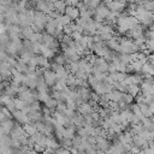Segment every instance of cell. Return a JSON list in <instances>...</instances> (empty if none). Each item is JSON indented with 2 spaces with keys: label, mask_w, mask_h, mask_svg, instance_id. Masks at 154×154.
Listing matches in <instances>:
<instances>
[{
  "label": "cell",
  "mask_w": 154,
  "mask_h": 154,
  "mask_svg": "<svg viewBox=\"0 0 154 154\" xmlns=\"http://www.w3.org/2000/svg\"><path fill=\"white\" fill-rule=\"evenodd\" d=\"M109 13V10L108 7L105 5V2H101V5L95 10V13H94V20L97 22V23H103L106 17L108 16Z\"/></svg>",
  "instance_id": "obj_1"
},
{
  "label": "cell",
  "mask_w": 154,
  "mask_h": 154,
  "mask_svg": "<svg viewBox=\"0 0 154 154\" xmlns=\"http://www.w3.org/2000/svg\"><path fill=\"white\" fill-rule=\"evenodd\" d=\"M16 120L13 119H5L1 120V125H0V132L1 135H10L12 132V130L16 126Z\"/></svg>",
  "instance_id": "obj_2"
},
{
  "label": "cell",
  "mask_w": 154,
  "mask_h": 154,
  "mask_svg": "<svg viewBox=\"0 0 154 154\" xmlns=\"http://www.w3.org/2000/svg\"><path fill=\"white\" fill-rule=\"evenodd\" d=\"M93 89L99 95H107V94H109L113 90V85L108 84L107 82H99Z\"/></svg>",
  "instance_id": "obj_3"
},
{
  "label": "cell",
  "mask_w": 154,
  "mask_h": 154,
  "mask_svg": "<svg viewBox=\"0 0 154 154\" xmlns=\"http://www.w3.org/2000/svg\"><path fill=\"white\" fill-rule=\"evenodd\" d=\"M105 5L108 7V10L111 12H117V13H122L124 12V7L126 6L125 2H120V1H106Z\"/></svg>",
  "instance_id": "obj_4"
},
{
  "label": "cell",
  "mask_w": 154,
  "mask_h": 154,
  "mask_svg": "<svg viewBox=\"0 0 154 154\" xmlns=\"http://www.w3.org/2000/svg\"><path fill=\"white\" fill-rule=\"evenodd\" d=\"M43 78H45V81H46V83H47L48 87H54V84H55L57 81H58L57 73L53 72L51 69L45 71V73H43Z\"/></svg>",
  "instance_id": "obj_5"
},
{
  "label": "cell",
  "mask_w": 154,
  "mask_h": 154,
  "mask_svg": "<svg viewBox=\"0 0 154 154\" xmlns=\"http://www.w3.org/2000/svg\"><path fill=\"white\" fill-rule=\"evenodd\" d=\"M77 112L79 114H82L83 117H87V116H91L96 111H95V108L90 103H81L78 106V108H77Z\"/></svg>",
  "instance_id": "obj_6"
},
{
  "label": "cell",
  "mask_w": 154,
  "mask_h": 154,
  "mask_svg": "<svg viewBox=\"0 0 154 154\" xmlns=\"http://www.w3.org/2000/svg\"><path fill=\"white\" fill-rule=\"evenodd\" d=\"M143 79L141 77L140 73H131V75H128L126 79L123 82L125 85H131V84H135V85H138L140 83H142Z\"/></svg>",
  "instance_id": "obj_7"
},
{
  "label": "cell",
  "mask_w": 154,
  "mask_h": 154,
  "mask_svg": "<svg viewBox=\"0 0 154 154\" xmlns=\"http://www.w3.org/2000/svg\"><path fill=\"white\" fill-rule=\"evenodd\" d=\"M97 71L100 72H107L108 71V67H109V63L105 59V58H97L96 63L93 65Z\"/></svg>",
  "instance_id": "obj_8"
},
{
  "label": "cell",
  "mask_w": 154,
  "mask_h": 154,
  "mask_svg": "<svg viewBox=\"0 0 154 154\" xmlns=\"http://www.w3.org/2000/svg\"><path fill=\"white\" fill-rule=\"evenodd\" d=\"M13 119L16 120V123H18V124H23V125L31 123L30 119H29V117H28L25 113H23L22 111H16V112L13 113Z\"/></svg>",
  "instance_id": "obj_9"
},
{
  "label": "cell",
  "mask_w": 154,
  "mask_h": 154,
  "mask_svg": "<svg viewBox=\"0 0 154 154\" xmlns=\"http://www.w3.org/2000/svg\"><path fill=\"white\" fill-rule=\"evenodd\" d=\"M95 137H96V148H97V150L107 152L111 147L109 141L107 138H102V137H97V136H95Z\"/></svg>",
  "instance_id": "obj_10"
},
{
  "label": "cell",
  "mask_w": 154,
  "mask_h": 154,
  "mask_svg": "<svg viewBox=\"0 0 154 154\" xmlns=\"http://www.w3.org/2000/svg\"><path fill=\"white\" fill-rule=\"evenodd\" d=\"M119 38L118 36H113V38H111L109 41H107V46L111 51L113 52H119L120 51V43H119Z\"/></svg>",
  "instance_id": "obj_11"
},
{
  "label": "cell",
  "mask_w": 154,
  "mask_h": 154,
  "mask_svg": "<svg viewBox=\"0 0 154 154\" xmlns=\"http://www.w3.org/2000/svg\"><path fill=\"white\" fill-rule=\"evenodd\" d=\"M65 14L69 16L71 19H78L81 13H79V10L77 7H72V6H67L66 7V11H65Z\"/></svg>",
  "instance_id": "obj_12"
},
{
  "label": "cell",
  "mask_w": 154,
  "mask_h": 154,
  "mask_svg": "<svg viewBox=\"0 0 154 154\" xmlns=\"http://www.w3.org/2000/svg\"><path fill=\"white\" fill-rule=\"evenodd\" d=\"M107 96H108V99H109L111 102H117V103H119V102L122 101V99H123V93H120V91L113 89L109 94H107Z\"/></svg>",
  "instance_id": "obj_13"
},
{
  "label": "cell",
  "mask_w": 154,
  "mask_h": 154,
  "mask_svg": "<svg viewBox=\"0 0 154 154\" xmlns=\"http://www.w3.org/2000/svg\"><path fill=\"white\" fill-rule=\"evenodd\" d=\"M76 135H77V126H76V125L70 126V128H65V131H64V138L72 140Z\"/></svg>",
  "instance_id": "obj_14"
},
{
  "label": "cell",
  "mask_w": 154,
  "mask_h": 154,
  "mask_svg": "<svg viewBox=\"0 0 154 154\" xmlns=\"http://www.w3.org/2000/svg\"><path fill=\"white\" fill-rule=\"evenodd\" d=\"M23 129H24L25 134H26L29 137H31L32 135H35V134L37 132L36 125H35L34 123H29V124H25V125H23Z\"/></svg>",
  "instance_id": "obj_15"
},
{
  "label": "cell",
  "mask_w": 154,
  "mask_h": 154,
  "mask_svg": "<svg viewBox=\"0 0 154 154\" xmlns=\"http://www.w3.org/2000/svg\"><path fill=\"white\" fill-rule=\"evenodd\" d=\"M54 4V10L58 11L60 14H65V11H66V1H53Z\"/></svg>",
  "instance_id": "obj_16"
},
{
  "label": "cell",
  "mask_w": 154,
  "mask_h": 154,
  "mask_svg": "<svg viewBox=\"0 0 154 154\" xmlns=\"http://www.w3.org/2000/svg\"><path fill=\"white\" fill-rule=\"evenodd\" d=\"M141 93H142V90H141V87H138V85H135V84L128 85V94H130L132 97H137V96H138Z\"/></svg>",
  "instance_id": "obj_17"
},
{
  "label": "cell",
  "mask_w": 154,
  "mask_h": 154,
  "mask_svg": "<svg viewBox=\"0 0 154 154\" xmlns=\"http://www.w3.org/2000/svg\"><path fill=\"white\" fill-rule=\"evenodd\" d=\"M55 20H57L58 24L61 25V26H66V25H69V24L71 23V18H70L69 16H66V14H59V17H58Z\"/></svg>",
  "instance_id": "obj_18"
},
{
  "label": "cell",
  "mask_w": 154,
  "mask_h": 154,
  "mask_svg": "<svg viewBox=\"0 0 154 154\" xmlns=\"http://www.w3.org/2000/svg\"><path fill=\"white\" fill-rule=\"evenodd\" d=\"M140 108H141V112H142V114H143L144 117L152 118V116H154L153 112H152V109H150V106H149V105H147V103H141V105H140Z\"/></svg>",
  "instance_id": "obj_19"
},
{
  "label": "cell",
  "mask_w": 154,
  "mask_h": 154,
  "mask_svg": "<svg viewBox=\"0 0 154 154\" xmlns=\"http://www.w3.org/2000/svg\"><path fill=\"white\" fill-rule=\"evenodd\" d=\"M37 58H38V66H40V67H42V69H45V70H49L51 64H49L48 59H47V58H45V57H43V55H41V54H38V55H37Z\"/></svg>",
  "instance_id": "obj_20"
},
{
  "label": "cell",
  "mask_w": 154,
  "mask_h": 154,
  "mask_svg": "<svg viewBox=\"0 0 154 154\" xmlns=\"http://www.w3.org/2000/svg\"><path fill=\"white\" fill-rule=\"evenodd\" d=\"M34 34H35V31L32 30L31 26H28V28L22 29V37H23L24 40H30Z\"/></svg>",
  "instance_id": "obj_21"
},
{
  "label": "cell",
  "mask_w": 154,
  "mask_h": 154,
  "mask_svg": "<svg viewBox=\"0 0 154 154\" xmlns=\"http://www.w3.org/2000/svg\"><path fill=\"white\" fill-rule=\"evenodd\" d=\"M54 63H57L58 65H64V66H65V64H69V61H67L66 57L64 55V53L55 54V57H54Z\"/></svg>",
  "instance_id": "obj_22"
},
{
  "label": "cell",
  "mask_w": 154,
  "mask_h": 154,
  "mask_svg": "<svg viewBox=\"0 0 154 154\" xmlns=\"http://www.w3.org/2000/svg\"><path fill=\"white\" fill-rule=\"evenodd\" d=\"M41 55H43L45 58L49 59V58H52V57H55V52L52 51V49L48 48V47L42 46V48H41Z\"/></svg>",
  "instance_id": "obj_23"
},
{
  "label": "cell",
  "mask_w": 154,
  "mask_h": 154,
  "mask_svg": "<svg viewBox=\"0 0 154 154\" xmlns=\"http://www.w3.org/2000/svg\"><path fill=\"white\" fill-rule=\"evenodd\" d=\"M118 59L120 63L125 64V65H130L132 61H131V55L130 54H124V53H119L118 55Z\"/></svg>",
  "instance_id": "obj_24"
},
{
  "label": "cell",
  "mask_w": 154,
  "mask_h": 154,
  "mask_svg": "<svg viewBox=\"0 0 154 154\" xmlns=\"http://www.w3.org/2000/svg\"><path fill=\"white\" fill-rule=\"evenodd\" d=\"M113 89H116V90H118V91H120L123 94L128 93V85H125L124 83H120V82H116L113 84Z\"/></svg>",
  "instance_id": "obj_25"
},
{
  "label": "cell",
  "mask_w": 154,
  "mask_h": 154,
  "mask_svg": "<svg viewBox=\"0 0 154 154\" xmlns=\"http://www.w3.org/2000/svg\"><path fill=\"white\" fill-rule=\"evenodd\" d=\"M43 136H45V134H42V132H36L35 135H32L31 137H30V142L32 143V144H36V143H40L41 141H42V138H43Z\"/></svg>",
  "instance_id": "obj_26"
},
{
  "label": "cell",
  "mask_w": 154,
  "mask_h": 154,
  "mask_svg": "<svg viewBox=\"0 0 154 154\" xmlns=\"http://www.w3.org/2000/svg\"><path fill=\"white\" fill-rule=\"evenodd\" d=\"M60 146H61V148L67 149V150H71V149L73 148L72 140H67V138H63V140L60 141Z\"/></svg>",
  "instance_id": "obj_27"
},
{
  "label": "cell",
  "mask_w": 154,
  "mask_h": 154,
  "mask_svg": "<svg viewBox=\"0 0 154 154\" xmlns=\"http://www.w3.org/2000/svg\"><path fill=\"white\" fill-rule=\"evenodd\" d=\"M130 65H131V67H132V71H134L135 73H140V72H142V69H143V64H141L140 61H135V63H131Z\"/></svg>",
  "instance_id": "obj_28"
},
{
  "label": "cell",
  "mask_w": 154,
  "mask_h": 154,
  "mask_svg": "<svg viewBox=\"0 0 154 154\" xmlns=\"http://www.w3.org/2000/svg\"><path fill=\"white\" fill-rule=\"evenodd\" d=\"M140 5H141L146 11H148V12H153V13H154V2L144 1V2H141Z\"/></svg>",
  "instance_id": "obj_29"
},
{
  "label": "cell",
  "mask_w": 154,
  "mask_h": 154,
  "mask_svg": "<svg viewBox=\"0 0 154 154\" xmlns=\"http://www.w3.org/2000/svg\"><path fill=\"white\" fill-rule=\"evenodd\" d=\"M82 143H83V138H82L81 136L76 135V136L72 138V144H73V148L78 149V148L82 146Z\"/></svg>",
  "instance_id": "obj_30"
},
{
  "label": "cell",
  "mask_w": 154,
  "mask_h": 154,
  "mask_svg": "<svg viewBox=\"0 0 154 154\" xmlns=\"http://www.w3.org/2000/svg\"><path fill=\"white\" fill-rule=\"evenodd\" d=\"M32 149H34V150H35L37 154H41V153H45V150L47 149V147L40 142V143H36V144H34Z\"/></svg>",
  "instance_id": "obj_31"
},
{
  "label": "cell",
  "mask_w": 154,
  "mask_h": 154,
  "mask_svg": "<svg viewBox=\"0 0 154 154\" xmlns=\"http://www.w3.org/2000/svg\"><path fill=\"white\" fill-rule=\"evenodd\" d=\"M130 109H131V111H132V113H134L135 116H137V117L143 116V114H142V112H141V108H140V105H138V103H132V105H131V107H130Z\"/></svg>",
  "instance_id": "obj_32"
},
{
  "label": "cell",
  "mask_w": 154,
  "mask_h": 154,
  "mask_svg": "<svg viewBox=\"0 0 154 154\" xmlns=\"http://www.w3.org/2000/svg\"><path fill=\"white\" fill-rule=\"evenodd\" d=\"M85 2H87L88 7H89L90 10H96V8L101 5V2H100L99 0H91V1H85Z\"/></svg>",
  "instance_id": "obj_33"
},
{
  "label": "cell",
  "mask_w": 154,
  "mask_h": 154,
  "mask_svg": "<svg viewBox=\"0 0 154 154\" xmlns=\"http://www.w3.org/2000/svg\"><path fill=\"white\" fill-rule=\"evenodd\" d=\"M134 99H135V97H132L130 94L125 93V94H123L122 102H124V103H126V105H131V103H132V101H134Z\"/></svg>",
  "instance_id": "obj_34"
},
{
  "label": "cell",
  "mask_w": 154,
  "mask_h": 154,
  "mask_svg": "<svg viewBox=\"0 0 154 154\" xmlns=\"http://www.w3.org/2000/svg\"><path fill=\"white\" fill-rule=\"evenodd\" d=\"M66 109H67V106H66L65 102H58V106H57V109H55L57 112H59L61 114H65Z\"/></svg>",
  "instance_id": "obj_35"
},
{
  "label": "cell",
  "mask_w": 154,
  "mask_h": 154,
  "mask_svg": "<svg viewBox=\"0 0 154 154\" xmlns=\"http://www.w3.org/2000/svg\"><path fill=\"white\" fill-rule=\"evenodd\" d=\"M126 77H128V75L125 72H116V79H117V82L123 83L126 79Z\"/></svg>",
  "instance_id": "obj_36"
},
{
  "label": "cell",
  "mask_w": 154,
  "mask_h": 154,
  "mask_svg": "<svg viewBox=\"0 0 154 154\" xmlns=\"http://www.w3.org/2000/svg\"><path fill=\"white\" fill-rule=\"evenodd\" d=\"M77 135L81 136L82 138H87L89 136L88 132H87V130H85V128H77Z\"/></svg>",
  "instance_id": "obj_37"
},
{
  "label": "cell",
  "mask_w": 154,
  "mask_h": 154,
  "mask_svg": "<svg viewBox=\"0 0 154 154\" xmlns=\"http://www.w3.org/2000/svg\"><path fill=\"white\" fill-rule=\"evenodd\" d=\"M97 83H99V81H97V79H96V78H95L93 75H90V76L88 77V84H89L90 87H93V88H94V87H95Z\"/></svg>",
  "instance_id": "obj_38"
},
{
  "label": "cell",
  "mask_w": 154,
  "mask_h": 154,
  "mask_svg": "<svg viewBox=\"0 0 154 154\" xmlns=\"http://www.w3.org/2000/svg\"><path fill=\"white\" fill-rule=\"evenodd\" d=\"M8 54H7V52L6 51H1L0 52V60H1V63H5L7 59H8Z\"/></svg>",
  "instance_id": "obj_39"
},
{
  "label": "cell",
  "mask_w": 154,
  "mask_h": 154,
  "mask_svg": "<svg viewBox=\"0 0 154 154\" xmlns=\"http://www.w3.org/2000/svg\"><path fill=\"white\" fill-rule=\"evenodd\" d=\"M54 154H71V152L70 150H67V149H64V148H59V149H57L55 152H54Z\"/></svg>",
  "instance_id": "obj_40"
}]
</instances>
